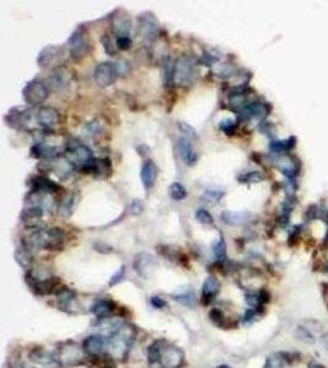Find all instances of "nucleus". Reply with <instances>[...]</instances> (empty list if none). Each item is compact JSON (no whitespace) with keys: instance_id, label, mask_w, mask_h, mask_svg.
<instances>
[{"instance_id":"obj_1","label":"nucleus","mask_w":328,"mask_h":368,"mask_svg":"<svg viewBox=\"0 0 328 368\" xmlns=\"http://www.w3.org/2000/svg\"><path fill=\"white\" fill-rule=\"evenodd\" d=\"M67 157L73 166H77L78 168L85 169V171H89L94 161L91 150L79 140L73 139V137L67 142Z\"/></svg>"},{"instance_id":"obj_2","label":"nucleus","mask_w":328,"mask_h":368,"mask_svg":"<svg viewBox=\"0 0 328 368\" xmlns=\"http://www.w3.org/2000/svg\"><path fill=\"white\" fill-rule=\"evenodd\" d=\"M134 330L128 325H122L111 338L109 339V345L111 353L116 358H124L128 353L129 347L133 342Z\"/></svg>"},{"instance_id":"obj_3","label":"nucleus","mask_w":328,"mask_h":368,"mask_svg":"<svg viewBox=\"0 0 328 368\" xmlns=\"http://www.w3.org/2000/svg\"><path fill=\"white\" fill-rule=\"evenodd\" d=\"M197 75L195 61L190 56H182L175 63L173 82L180 86H187L193 82Z\"/></svg>"},{"instance_id":"obj_4","label":"nucleus","mask_w":328,"mask_h":368,"mask_svg":"<svg viewBox=\"0 0 328 368\" xmlns=\"http://www.w3.org/2000/svg\"><path fill=\"white\" fill-rule=\"evenodd\" d=\"M50 95V88L42 81L33 79L30 82L26 83L23 90V97L27 105H37L45 102Z\"/></svg>"},{"instance_id":"obj_5","label":"nucleus","mask_w":328,"mask_h":368,"mask_svg":"<svg viewBox=\"0 0 328 368\" xmlns=\"http://www.w3.org/2000/svg\"><path fill=\"white\" fill-rule=\"evenodd\" d=\"M185 363V352L180 347L167 345L163 341L159 365L163 368H180Z\"/></svg>"},{"instance_id":"obj_6","label":"nucleus","mask_w":328,"mask_h":368,"mask_svg":"<svg viewBox=\"0 0 328 368\" xmlns=\"http://www.w3.org/2000/svg\"><path fill=\"white\" fill-rule=\"evenodd\" d=\"M159 32V21L153 12H143L138 17L137 33L144 41H151Z\"/></svg>"},{"instance_id":"obj_7","label":"nucleus","mask_w":328,"mask_h":368,"mask_svg":"<svg viewBox=\"0 0 328 368\" xmlns=\"http://www.w3.org/2000/svg\"><path fill=\"white\" fill-rule=\"evenodd\" d=\"M95 81L97 85L102 86V87H107L114 83V81L118 78V71H117L116 63L112 61H104V63L99 64L95 68L94 73Z\"/></svg>"},{"instance_id":"obj_8","label":"nucleus","mask_w":328,"mask_h":368,"mask_svg":"<svg viewBox=\"0 0 328 368\" xmlns=\"http://www.w3.org/2000/svg\"><path fill=\"white\" fill-rule=\"evenodd\" d=\"M158 265V260L153 254L146 252H141L134 257L133 267L141 277L149 279L154 274Z\"/></svg>"},{"instance_id":"obj_9","label":"nucleus","mask_w":328,"mask_h":368,"mask_svg":"<svg viewBox=\"0 0 328 368\" xmlns=\"http://www.w3.org/2000/svg\"><path fill=\"white\" fill-rule=\"evenodd\" d=\"M67 46L70 51V55L74 60H80L86 55L87 51H89V43L85 39L84 33L80 28L75 29L67 41Z\"/></svg>"},{"instance_id":"obj_10","label":"nucleus","mask_w":328,"mask_h":368,"mask_svg":"<svg viewBox=\"0 0 328 368\" xmlns=\"http://www.w3.org/2000/svg\"><path fill=\"white\" fill-rule=\"evenodd\" d=\"M70 81L69 71L64 66H57L51 71L50 76L47 79L48 88H52L53 91H63L68 87Z\"/></svg>"},{"instance_id":"obj_11","label":"nucleus","mask_w":328,"mask_h":368,"mask_svg":"<svg viewBox=\"0 0 328 368\" xmlns=\"http://www.w3.org/2000/svg\"><path fill=\"white\" fill-rule=\"evenodd\" d=\"M132 26H133V22H132L131 16L124 10H117L112 15V28L114 33L118 34V37L128 36Z\"/></svg>"},{"instance_id":"obj_12","label":"nucleus","mask_w":328,"mask_h":368,"mask_svg":"<svg viewBox=\"0 0 328 368\" xmlns=\"http://www.w3.org/2000/svg\"><path fill=\"white\" fill-rule=\"evenodd\" d=\"M158 174L159 169L158 166L155 164V162L151 161V159H148V161L144 162L140 171V178L141 183H143L144 188H145L146 190H150V189L155 185L156 179H158Z\"/></svg>"},{"instance_id":"obj_13","label":"nucleus","mask_w":328,"mask_h":368,"mask_svg":"<svg viewBox=\"0 0 328 368\" xmlns=\"http://www.w3.org/2000/svg\"><path fill=\"white\" fill-rule=\"evenodd\" d=\"M177 150L181 158L183 159V162H185L186 164H188V166L195 164L198 156L197 152L193 149L192 144H191L190 139H187V137H180V139L177 140Z\"/></svg>"},{"instance_id":"obj_14","label":"nucleus","mask_w":328,"mask_h":368,"mask_svg":"<svg viewBox=\"0 0 328 368\" xmlns=\"http://www.w3.org/2000/svg\"><path fill=\"white\" fill-rule=\"evenodd\" d=\"M105 345H106V338L101 334H94L85 339L82 342V350L89 355L96 356L104 350Z\"/></svg>"},{"instance_id":"obj_15","label":"nucleus","mask_w":328,"mask_h":368,"mask_svg":"<svg viewBox=\"0 0 328 368\" xmlns=\"http://www.w3.org/2000/svg\"><path fill=\"white\" fill-rule=\"evenodd\" d=\"M36 119L43 127H53L59 122V113L53 107H41L36 113Z\"/></svg>"},{"instance_id":"obj_16","label":"nucleus","mask_w":328,"mask_h":368,"mask_svg":"<svg viewBox=\"0 0 328 368\" xmlns=\"http://www.w3.org/2000/svg\"><path fill=\"white\" fill-rule=\"evenodd\" d=\"M219 291H220L219 280H218L215 276H213V275H209V276L205 279L204 284H203V287H202L203 302H204V303H209V302H212L213 299L218 296Z\"/></svg>"},{"instance_id":"obj_17","label":"nucleus","mask_w":328,"mask_h":368,"mask_svg":"<svg viewBox=\"0 0 328 368\" xmlns=\"http://www.w3.org/2000/svg\"><path fill=\"white\" fill-rule=\"evenodd\" d=\"M73 345L74 343H68V346L63 347L58 352V361H60L64 366L74 365V363H77L82 358V351L77 346Z\"/></svg>"},{"instance_id":"obj_18","label":"nucleus","mask_w":328,"mask_h":368,"mask_svg":"<svg viewBox=\"0 0 328 368\" xmlns=\"http://www.w3.org/2000/svg\"><path fill=\"white\" fill-rule=\"evenodd\" d=\"M172 297L175 298V301L180 302L181 304L187 307H193L195 302H197V296H195L194 289L191 286L180 287V289H177L173 292Z\"/></svg>"},{"instance_id":"obj_19","label":"nucleus","mask_w":328,"mask_h":368,"mask_svg":"<svg viewBox=\"0 0 328 368\" xmlns=\"http://www.w3.org/2000/svg\"><path fill=\"white\" fill-rule=\"evenodd\" d=\"M252 215L247 211H222L221 213L222 221L231 226L244 225L247 221H249Z\"/></svg>"},{"instance_id":"obj_20","label":"nucleus","mask_w":328,"mask_h":368,"mask_svg":"<svg viewBox=\"0 0 328 368\" xmlns=\"http://www.w3.org/2000/svg\"><path fill=\"white\" fill-rule=\"evenodd\" d=\"M32 191H37V193H55L59 189V185L51 181L50 178L46 177H35L32 179Z\"/></svg>"},{"instance_id":"obj_21","label":"nucleus","mask_w":328,"mask_h":368,"mask_svg":"<svg viewBox=\"0 0 328 368\" xmlns=\"http://www.w3.org/2000/svg\"><path fill=\"white\" fill-rule=\"evenodd\" d=\"M112 167H111V161L109 158H99L92 161L91 166H90L89 172L94 173L95 177L97 178H105V177H109L111 174Z\"/></svg>"},{"instance_id":"obj_22","label":"nucleus","mask_w":328,"mask_h":368,"mask_svg":"<svg viewBox=\"0 0 328 368\" xmlns=\"http://www.w3.org/2000/svg\"><path fill=\"white\" fill-rule=\"evenodd\" d=\"M60 49L58 48L57 46H47L42 49V51L38 53L37 56V63L38 65L42 66V68H46V66L50 65L51 63H53L55 58L58 56V53H59Z\"/></svg>"},{"instance_id":"obj_23","label":"nucleus","mask_w":328,"mask_h":368,"mask_svg":"<svg viewBox=\"0 0 328 368\" xmlns=\"http://www.w3.org/2000/svg\"><path fill=\"white\" fill-rule=\"evenodd\" d=\"M31 155L36 158H55L58 155V151L55 147L51 146V145L38 142L31 149Z\"/></svg>"},{"instance_id":"obj_24","label":"nucleus","mask_w":328,"mask_h":368,"mask_svg":"<svg viewBox=\"0 0 328 368\" xmlns=\"http://www.w3.org/2000/svg\"><path fill=\"white\" fill-rule=\"evenodd\" d=\"M113 311V303L109 299H97L91 307V312L97 318H105Z\"/></svg>"},{"instance_id":"obj_25","label":"nucleus","mask_w":328,"mask_h":368,"mask_svg":"<svg viewBox=\"0 0 328 368\" xmlns=\"http://www.w3.org/2000/svg\"><path fill=\"white\" fill-rule=\"evenodd\" d=\"M295 137H290V139L286 140H279V141H272L269 149L274 154H281V152L289 151V150L293 149L295 146Z\"/></svg>"},{"instance_id":"obj_26","label":"nucleus","mask_w":328,"mask_h":368,"mask_svg":"<svg viewBox=\"0 0 328 368\" xmlns=\"http://www.w3.org/2000/svg\"><path fill=\"white\" fill-rule=\"evenodd\" d=\"M32 257L33 253H31L30 250H27L23 245L20 248H18V250L15 252V259L18 260V263L23 267L30 266L31 263H32Z\"/></svg>"},{"instance_id":"obj_27","label":"nucleus","mask_w":328,"mask_h":368,"mask_svg":"<svg viewBox=\"0 0 328 368\" xmlns=\"http://www.w3.org/2000/svg\"><path fill=\"white\" fill-rule=\"evenodd\" d=\"M212 249L215 259H218L219 262H222L225 259V257H226V244H225L222 236H220L218 239H215V242L212 245Z\"/></svg>"},{"instance_id":"obj_28","label":"nucleus","mask_w":328,"mask_h":368,"mask_svg":"<svg viewBox=\"0 0 328 368\" xmlns=\"http://www.w3.org/2000/svg\"><path fill=\"white\" fill-rule=\"evenodd\" d=\"M295 336L300 341H302V342L307 343V345H312V343L316 342L315 335H313V334L311 333L310 329L305 328V326H302V325L296 326V329H295Z\"/></svg>"},{"instance_id":"obj_29","label":"nucleus","mask_w":328,"mask_h":368,"mask_svg":"<svg viewBox=\"0 0 328 368\" xmlns=\"http://www.w3.org/2000/svg\"><path fill=\"white\" fill-rule=\"evenodd\" d=\"M168 194L176 201L183 200V199L187 198V190H186V188L181 183H177V182L171 184L170 189H168Z\"/></svg>"},{"instance_id":"obj_30","label":"nucleus","mask_w":328,"mask_h":368,"mask_svg":"<svg viewBox=\"0 0 328 368\" xmlns=\"http://www.w3.org/2000/svg\"><path fill=\"white\" fill-rule=\"evenodd\" d=\"M55 294H57V298L59 299V302H62V303H70V302L74 301L75 297H77V292L72 289H68V287L58 289Z\"/></svg>"},{"instance_id":"obj_31","label":"nucleus","mask_w":328,"mask_h":368,"mask_svg":"<svg viewBox=\"0 0 328 368\" xmlns=\"http://www.w3.org/2000/svg\"><path fill=\"white\" fill-rule=\"evenodd\" d=\"M161 346H163V341H155L151 343L148 347V357L150 363H159V358H160Z\"/></svg>"},{"instance_id":"obj_32","label":"nucleus","mask_w":328,"mask_h":368,"mask_svg":"<svg viewBox=\"0 0 328 368\" xmlns=\"http://www.w3.org/2000/svg\"><path fill=\"white\" fill-rule=\"evenodd\" d=\"M73 205H74V198H73V195H67L58 208V213L62 216H69Z\"/></svg>"},{"instance_id":"obj_33","label":"nucleus","mask_w":328,"mask_h":368,"mask_svg":"<svg viewBox=\"0 0 328 368\" xmlns=\"http://www.w3.org/2000/svg\"><path fill=\"white\" fill-rule=\"evenodd\" d=\"M263 178L264 177L261 172L252 171V172H249V173L240 176L239 181H240V183H257V182H261Z\"/></svg>"},{"instance_id":"obj_34","label":"nucleus","mask_w":328,"mask_h":368,"mask_svg":"<svg viewBox=\"0 0 328 368\" xmlns=\"http://www.w3.org/2000/svg\"><path fill=\"white\" fill-rule=\"evenodd\" d=\"M195 220L198 221L202 225H213L214 223V218L210 215L209 211H207L205 209H199V210L195 211Z\"/></svg>"},{"instance_id":"obj_35","label":"nucleus","mask_w":328,"mask_h":368,"mask_svg":"<svg viewBox=\"0 0 328 368\" xmlns=\"http://www.w3.org/2000/svg\"><path fill=\"white\" fill-rule=\"evenodd\" d=\"M178 128H180L181 132H183V134L186 135L185 137H187V139L192 140V139H195V137H197V131H195L194 128H193L192 125L188 124V123L180 122V123H178Z\"/></svg>"},{"instance_id":"obj_36","label":"nucleus","mask_w":328,"mask_h":368,"mask_svg":"<svg viewBox=\"0 0 328 368\" xmlns=\"http://www.w3.org/2000/svg\"><path fill=\"white\" fill-rule=\"evenodd\" d=\"M209 318H210V320L215 324V325H219V326H221L222 323L225 321L224 313H222L221 309H219V308L212 309V311L209 312Z\"/></svg>"},{"instance_id":"obj_37","label":"nucleus","mask_w":328,"mask_h":368,"mask_svg":"<svg viewBox=\"0 0 328 368\" xmlns=\"http://www.w3.org/2000/svg\"><path fill=\"white\" fill-rule=\"evenodd\" d=\"M224 196V191L222 190H205L203 198L208 201H213V203H219L221 198Z\"/></svg>"},{"instance_id":"obj_38","label":"nucleus","mask_w":328,"mask_h":368,"mask_svg":"<svg viewBox=\"0 0 328 368\" xmlns=\"http://www.w3.org/2000/svg\"><path fill=\"white\" fill-rule=\"evenodd\" d=\"M235 127H236V123H235L234 119H230V118L222 119L219 124V128L225 132V134H232L235 130Z\"/></svg>"},{"instance_id":"obj_39","label":"nucleus","mask_w":328,"mask_h":368,"mask_svg":"<svg viewBox=\"0 0 328 368\" xmlns=\"http://www.w3.org/2000/svg\"><path fill=\"white\" fill-rule=\"evenodd\" d=\"M132 44H133V42H132L129 36H122L117 38V47L121 51H128V49L132 48Z\"/></svg>"},{"instance_id":"obj_40","label":"nucleus","mask_w":328,"mask_h":368,"mask_svg":"<svg viewBox=\"0 0 328 368\" xmlns=\"http://www.w3.org/2000/svg\"><path fill=\"white\" fill-rule=\"evenodd\" d=\"M117 71H118V76L127 75L131 71V63L127 60H118L116 63Z\"/></svg>"},{"instance_id":"obj_41","label":"nucleus","mask_w":328,"mask_h":368,"mask_svg":"<svg viewBox=\"0 0 328 368\" xmlns=\"http://www.w3.org/2000/svg\"><path fill=\"white\" fill-rule=\"evenodd\" d=\"M124 274H126V266H121L113 275H112L111 280H109V286H114V285L118 284L119 281H122V279L124 277Z\"/></svg>"},{"instance_id":"obj_42","label":"nucleus","mask_w":328,"mask_h":368,"mask_svg":"<svg viewBox=\"0 0 328 368\" xmlns=\"http://www.w3.org/2000/svg\"><path fill=\"white\" fill-rule=\"evenodd\" d=\"M264 368H283V363H281V358L278 356H271L267 360Z\"/></svg>"},{"instance_id":"obj_43","label":"nucleus","mask_w":328,"mask_h":368,"mask_svg":"<svg viewBox=\"0 0 328 368\" xmlns=\"http://www.w3.org/2000/svg\"><path fill=\"white\" fill-rule=\"evenodd\" d=\"M144 210V203L140 199H134L131 204V211L133 215H140Z\"/></svg>"},{"instance_id":"obj_44","label":"nucleus","mask_w":328,"mask_h":368,"mask_svg":"<svg viewBox=\"0 0 328 368\" xmlns=\"http://www.w3.org/2000/svg\"><path fill=\"white\" fill-rule=\"evenodd\" d=\"M246 302L251 307H258L259 303H262L261 298H259V294H247Z\"/></svg>"},{"instance_id":"obj_45","label":"nucleus","mask_w":328,"mask_h":368,"mask_svg":"<svg viewBox=\"0 0 328 368\" xmlns=\"http://www.w3.org/2000/svg\"><path fill=\"white\" fill-rule=\"evenodd\" d=\"M150 302L151 304H153V307H155V308L158 309L165 308V307L167 306V303H166L163 298H160V297H153V298L150 299Z\"/></svg>"},{"instance_id":"obj_46","label":"nucleus","mask_w":328,"mask_h":368,"mask_svg":"<svg viewBox=\"0 0 328 368\" xmlns=\"http://www.w3.org/2000/svg\"><path fill=\"white\" fill-rule=\"evenodd\" d=\"M137 151L139 152V155H140V156H146V155L149 154V151H150V147H149L148 145L141 144V145H139L138 147H137Z\"/></svg>"},{"instance_id":"obj_47","label":"nucleus","mask_w":328,"mask_h":368,"mask_svg":"<svg viewBox=\"0 0 328 368\" xmlns=\"http://www.w3.org/2000/svg\"><path fill=\"white\" fill-rule=\"evenodd\" d=\"M95 248H96V249H97V252H104V250H105V253L111 252V250H109V249H111V248H109V245L104 244V243H99V244H95Z\"/></svg>"},{"instance_id":"obj_48","label":"nucleus","mask_w":328,"mask_h":368,"mask_svg":"<svg viewBox=\"0 0 328 368\" xmlns=\"http://www.w3.org/2000/svg\"><path fill=\"white\" fill-rule=\"evenodd\" d=\"M321 342H322L323 347H325V350L327 351L328 352V334H325V335L321 338Z\"/></svg>"},{"instance_id":"obj_49","label":"nucleus","mask_w":328,"mask_h":368,"mask_svg":"<svg viewBox=\"0 0 328 368\" xmlns=\"http://www.w3.org/2000/svg\"><path fill=\"white\" fill-rule=\"evenodd\" d=\"M217 368H231V367H230V366H227V365H220V366H218Z\"/></svg>"},{"instance_id":"obj_50","label":"nucleus","mask_w":328,"mask_h":368,"mask_svg":"<svg viewBox=\"0 0 328 368\" xmlns=\"http://www.w3.org/2000/svg\"><path fill=\"white\" fill-rule=\"evenodd\" d=\"M327 270H328V266H327Z\"/></svg>"}]
</instances>
